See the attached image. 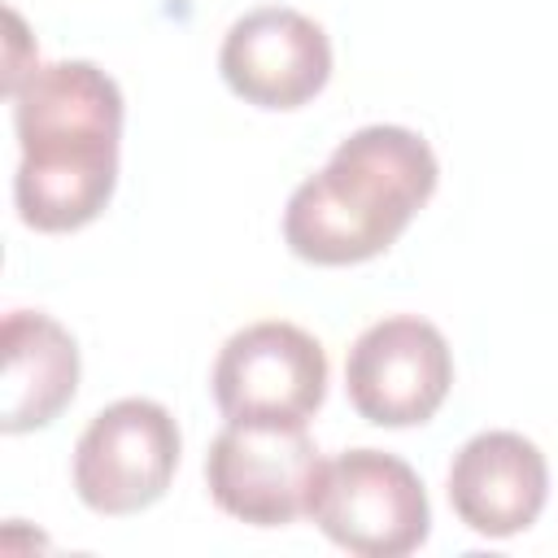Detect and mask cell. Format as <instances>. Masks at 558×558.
<instances>
[{
  "mask_svg": "<svg viewBox=\"0 0 558 558\" xmlns=\"http://www.w3.org/2000/svg\"><path fill=\"white\" fill-rule=\"evenodd\" d=\"M22 157H87L118 153L122 92L92 61L31 65L9 92Z\"/></svg>",
  "mask_w": 558,
  "mask_h": 558,
  "instance_id": "6",
  "label": "cell"
},
{
  "mask_svg": "<svg viewBox=\"0 0 558 558\" xmlns=\"http://www.w3.org/2000/svg\"><path fill=\"white\" fill-rule=\"evenodd\" d=\"M327 179L344 192L349 205L405 231L410 218L436 192V153L423 135L405 126H362L336 144L331 161L323 166Z\"/></svg>",
  "mask_w": 558,
  "mask_h": 558,
  "instance_id": "9",
  "label": "cell"
},
{
  "mask_svg": "<svg viewBox=\"0 0 558 558\" xmlns=\"http://www.w3.org/2000/svg\"><path fill=\"white\" fill-rule=\"evenodd\" d=\"M401 231L388 222L362 214L340 196V187L327 179V170L296 183L283 209V244L314 266H353L366 257H379Z\"/></svg>",
  "mask_w": 558,
  "mask_h": 558,
  "instance_id": "11",
  "label": "cell"
},
{
  "mask_svg": "<svg viewBox=\"0 0 558 558\" xmlns=\"http://www.w3.org/2000/svg\"><path fill=\"white\" fill-rule=\"evenodd\" d=\"M179 466V427L166 405L122 397L105 405L74 445V493L96 514L153 506Z\"/></svg>",
  "mask_w": 558,
  "mask_h": 558,
  "instance_id": "3",
  "label": "cell"
},
{
  "mask_svg": "<svg viewBox=\"0 0 558 558\" xmlns=\"http://www.w3.org/2000/svg\"><path fill=\"white\" fill-rule=\"evenodd\" d=\"M209 388L227 423H305L327 392V353L310 331L266 318L218 349Z\"/></svg>",
  "mask_w": 558,
  "mask_h": 558,
  "instance_id": "4",
  "label": "cell"
},
{
  "mask_svg": "<svg viewBox=\"0 0 558 558\" xmlns=\"http://www.w3.org/2000/svg\"><path fill=\"white\" fill-rule=\"evenodd\" d=\"M310 519L349 554L401 558L427 541V493L410 462L379 449H344L323 462Z\"/></svg>",
  "mask_w": 558,
  "mask_h": 558,
  "instance_id": "1",
  "label": "cell"
},
{
  "mask_svg": "<svg viewBox=\"0 0 558 558\" xmlns=\"http://www.w3.org/2000/svg\"><path fill=\"white\" fill-rule=\"evenodd\" d=\"M78 388L74 336L39 314L13 310L4 318V371H0V427L9 436L48 427Z\"/></svg>",
  "mask_w": 558,
  "mask_h": 558,
  "instance_id": "10",
  "label": "cell"
},
{
  "mask_svg": "<svg viewBox=\"0 0 558 558\" xmlns=\"http://www.w3.org/2000/svg\"><path fill=\"white\" fill-rule=\"evenodd\" d=\"M549 497L545 453L519 432L471 436L449 466L453 514L480 536H514L536 523Z\"/></svg>",
  "mask_w": 558,
  "mask_h": 558,
  "instance_id": "8",
  "label": "cell"
},
{
  "mask_svg": "<svg viewBox=\"0 0 558 558\" xmlns=\"http://www.w3.org/2000/svg\"><path fill=\"white\" fill-rule=\"evenodd\" d=\"M218 70L240 100L257 109H296L323 92L331 74V44L314 17L266 4L231 22Z\"/></svg>",
  "mask_w": 558,
  "mask_h": 558,
  "instance_id": "7",
  "label": "cell"
},
{
  "mask_svg": "<svg viewBox=\"0 0 558 558\" xmlns=\"http://www.w3.org/2000/svg\"><path fill=\"white\" fill-rule=\"evenodd\" d=\"M323 458L305 423H227L205 453V484L218 510L253 527H283L310 514Z\"/></svg>",
  "mask_w": 558,
  "mask_h": 558,
  "instance_id": "2",
  "label": "cell"
},
{
  "mask_svg": "<svg viewBox=\"0 0 558 558\" xmlns=\"http://www.w3.org/2000/svg\"><path fill=\"white\" fill-rule=\"evenodd\" d=\"M453 384V353L418 314H392L371 323L344 362V388L353 410L375 427L427 423Z\"/></svg>",
  "mask_w": 558,
  "mask_h": 558,
  "instance_id": "5",
  "label": "cell"
},
{
  "mask_svg": "<svg viewBox=\"0 0 558 558\" xmlns=\"http://www.w3.org/2000/svg\"><path fill=\"white\" fill-rule=\"evenodd\" d=\"M113 183H118V153L22 157L13 174V201L26 227L74 231V227H87L109 205Z\"/></svg>",
  "mask_w": 558,
  "mask_h": 558,
  "instance_id": "12",
  "label": "cell"
}]
</instances>
